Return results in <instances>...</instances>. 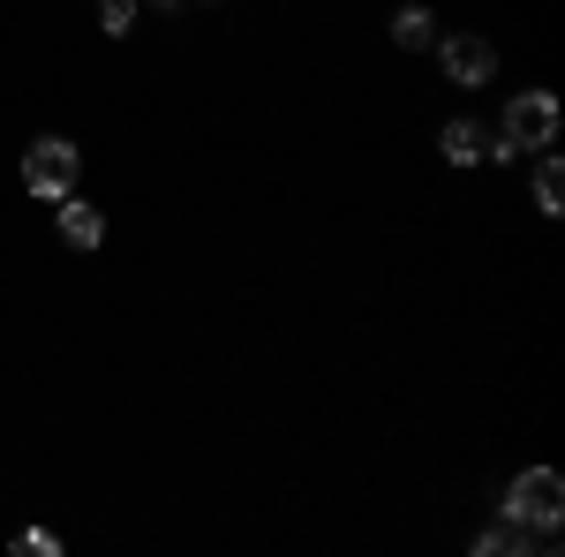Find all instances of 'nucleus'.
I'll return each mask as SVG.
<instances>
[{
    "instance_id": "1",
    "label": "nucleus",
    "mask_w": 565,
    "mask_h": 557,
    "mask_svg": "<svg viewBox=\"0 0 565 557\" xmlns=\"http://www.w3.org/2000/svg\"><path fill=\"white\" fill-rule=\"evenodd\" d=\"M565 129V106H558V90H543V84H527L505 98V114H498V129H490V159L498 167H513L521 151H551Z\"/></svg>"
},
{
    "instance_id": "2",
    "label": "nucleus",
    "mask_w": 565,
    "mask_h": 557,
    "mask_svg": "<svg viewBox=\"0 0 565 557\" xmlns=\"http://www.w3.org/2000/svg\"><path fill=\"white\" fill-rule=\"evenodd\" d=\"M498 519L527 527V535H535V557H551L558 550V519H565V474L558 468H521L513 482H505Z\"/></svg>"
},
{
    "instance_id": "3",
    "label": "nucleus",
    "mask_w": 565,
    "mask_h": 557,
    "mask_svg": "<svg viewBox=\"0 0 565 557\" xmlns=\"http://www.w3.org/2000/svg\"><path fill=\"white\" fill-rule=\"evenodd\" d=\"M76 181H84V151H76L68 136H39V143L23 151V189H31L39 204H61Z\"/></svg>"
},
{
    "instance_id": "4",
    "label": "nucleus",
    "mask_w": 565,
    "mask_h": 557,
    "mask_svg": "<svg viewBox=\"0 0 565 557\" xmlns=\"http://www.w3.org/2000/svg\"><path fill=\"white\" fill-rule=\"evenodd\" d=\"M430 53H437V68H445V84H460V90H482L498 76V45L476 39V31H437Z\"/></svg>"
},
{
    "instance_id": "5",
    "label": "nucleus",
    "mask_w": 565,
    "mask_h": 557,
    "mask_svg": "<svg viewBox=\"0 0 565 557\" xmlns=\"http://www.w3.org/2000/svg\"><path fill=\"white\" fill-rule=\"evenodd\" d=\"M53 212H61V242H68V249H98V242H106V212H98L90 196H76V189H68Z\"/></svg>"
},
{
    "instance_id": "6",
    "label": "nucleus",
    "mask_w": 565,
    "mask_h": 557,
    "mask_svg": "<svg viewBox=\"0 0 565 557\" xmlns=\"http://www.w3.org/2000/svg\"><path fill=\"white\" fill-rule=\"evenodd\" d=\"M437 151H445V167H482L490 159V129L482 121H445L437 129Z\"/></svg>"
},
{
    "instance_id": "7",
    "label": "nucleus",
    "mask_w": 565,
    "mask_h": 557,
    "mask_svg": "<svg viewBox=\"0 0 565 557\" xmlns=\"http://www.w3.org/2000/svg\"><path fill=\"white\" fill-rule=\"evenodd\" d=\"M527 196H535V212H543V218L565 212V167H558V151H535V181H527Z\"/></svg>"
},
{
    "instance_id": "8",
    "label": "nucleus",
    "mask_w": 565,
    "mask_h": 557,
    "mask_svg": "<svg viewBox=\"0 0 565 557\" xmlns=\"http://www.w3.org/2000/svg\"><path fill=\"white\" fill-rule=\"evenodd\" d=\"M430 39H437V15L423 8V0H407V8H392V45H399V53H423Z\"/></svg>"
},
{
    "instance_id": "9",
    "label": "nucleus",
    "mask_w": 565,
    "mask_h": 557,
    "mask_svg": "<svg viewBox=\"0 0 565 557\" xmlns=\"http://www.w3.org/2000/svg\"><path fill=\"white\" fill-rule=\"evenodd\" d=\"M527 550H535V535L513 527V519H498V527H482V535H476V557H527Z\"/></svg>"
},
{
    "instance_id": "10",
    "label": "nucleus",
    "mask_w": 565,
    "mask_h": 557,
    "mask_svg": "<svg viewBox=\"0 0 565 557\" xmlns=\"http://www.w3.org/2000/svg\"><path fill=\"white\" fill-rule=\"evenodd\" d=\"M136 8H143V0H98V31H106V39H129Z\"/></svg>"
},
{
    "instance_id": "11",
    "label": "nucleus",
    "mask_w": 565,
    "mask_h": 557,
    "mask_svg": "<svg viewBox=\"0 0 565 557\" xmlns=\"http://www.w3.org/2000/svg\"><path fill=\"white\" fill-rule=\"evenodd\" d=\"M15 550H23V557H61V535H53V527H23Z\"/></svg>"
},
{
    "instance_id": "12",
    "label": "nucleus",
    "mask_w": 565,
    "mask_h": 557,
    "mask_svg": "<svg viewBox=\"0 0 565 557\" xmlns=\"http://www.w3.org/2000/svg\"><path fill=\"white\" fill-rule=\"evenodd\" d=\"M151 8H174V0H151Z\"/></svg>"
}]
</instances>
